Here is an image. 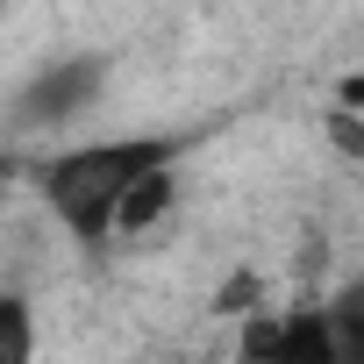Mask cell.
I'll list each match as a JSON object with an SVG mask.
<instances>
[{"label": "cell", "mask_w": 364, "mask_h": 364, "mask_svg": "<svg viewBox=\"0 0 364 364\" xmlns=\"http://www.w3.org/2000/svg\"><path fill=\"white\" fill-rule=\"evenodd\" d=\"M164 164V143H93V150H65L50 171H43V200H50V215L72 229V236H86V243H100V236H114L122 229V208H129V193L143 186V178Z\"/></svg>", "instance_id": "6da1fadb"}, {"label": "cell", "mask_w": 364, "mask_h": 364, "mask_svg": "<svg viewBox=\"0 0 364 364\" xmlns=\"http://www.w3.org/2000/svg\"><path fill=\"white\" fill-rule=\"evenodd\" d=\"M79 93H93V65H58V72L36 86L29 114H36V122H65V114L79 107Z\"/></svg>", "instance_id": "3957f363"}, {"label": "cell", "mask_w": 364, "mask_h": 364, "mask_svg": "<svg viewBox=\"0 0 364 364\" xmlns=\"http://www.w3.org/2000/svg\"><path fill=\"white\" fill-rule=\"evenodd\" d=\"M243 364H343V357H336L328 314H293V321H264Z\"/></svg>", "instance_id": "7a4b0ae2"}, {"label": "cell", "mask_w": 364, "mask_h": 364, "mask_svg": "<svg viewBox=\"0 0 364 364\" xmlns=\"http://www.w3.org/2000/svg\"><path fill=\"white\" fill-rule=\"evenodd\" d=\"M164 208H171V171L157 164V171L143 178V186L129 193V208H122V229H150V222H157Z\"/></svg>", "instance_id": "277c9868"}]
</instances>
